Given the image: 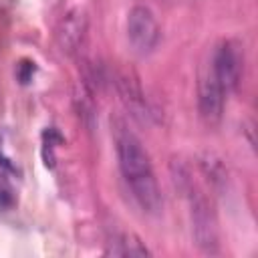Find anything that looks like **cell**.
Listing matches in <instances>:
<instances>
[{"mask_svg": "<svg viewBox=\"0 0 258 258\" xmlns=\"http://www.w3.org/2000/svg\"><path fill=\"white\" fill-rule=\"evenodd\" d=\"M113 137H115V151H117L121 175L127 187L131 189L135 202L143 212L157 214L161 210V191L147 151L143 149L135 133L125 127L123 121L113 123Z\"/></svg>", "mask_w": 258, "mask_h": 258, "instance_id": "obj_1", "label": "cell"}, {"mask_svg": "<svg viewBox=\"0 0 258 258\" xmlns=\"http://www.w3.org/2000/svg\"><path fill=\"white\" fill-rule=\"evenodd\" d=\"M242 64H244V56H242L240 46L234 40H222L212 56L210 67L226 93L238 87L240 77H242Z\"/></svg>", "mask_w": 258, "mask_h": 258, "instance_id": "obj_4", "label": "cell"}, {"mask_svg": "<svg viewBox=\"0 0 258 258\" xmlns=\"http://www.w3.org/2000/svg\"><path fill=\"white\" fill-rule=\"evenodd\" d=\"M14 204H16L14 187L8 181L6 173L0 171V210H10V208H14Z\"/></svg>", "mask_w": 258, "mask_h": 258, "instance_id": "obj_8", "label": "cell"}, {"mask_svg": "<svg viewBox=\"0 0 258 258\" xmlns=\"http://www.w3.org/2000/svg\"><path fill=\"white\" fill-rule=\"evenodd\" d=\"M189 214H191V230L194 238L200 248L206 252H216L218 248V226H216V216L210 206V202L204 198V194L189 185Z\"/></svg>", "mask_w": 258, "mask_h": 258, "instance_id": "obj_2", "label": "cell"}, {"mask_svg": "<svg viewBox=\"0 0 258 258\" xmlns=\"http://www.w3.org/2000/svg\"><path fill=\"white\" fill-rule=\"evenodd\" d=\"M83 30H85V26H83V18L79 20V12L69 14V16L64 18V22H62L60 32H58L62 46H67V50H73V48L81 42Z\"/></svg>", "mask_w": 258, "mask_h": 258, "instance_id": "obj_7", "label": "cell"}, {"mask_svg": "<svg viewBox=\"0 0 258 258\" xmlns=\"http://www.w3.org/2000/svg\"><path fill=\"white\" fill-rule=\"evenodd\" d=\"M161 30L147 6H133L127 16V40L135 52L147 54L159 42Z\"/></svg>", "mask_w": 258, "mask_h": 258, "instance_id": "obj_3", "label": "cell"}, {"mask_svg": "<svg viewBox=\"0 0 258 258\" xmlns=\"http://www.w3.org/2000/svg\"><path fill=\"white\" fill-rule=\"evenodd\" d=\"M107 252L115 254V256H145V254H149V250L133 234H119Z\"/></svg>", "mask_w": 258, "mask_h": 258, "instance_id": "obj_6", "label": "cell"}, {"mask_svg": "<svg viewBox=\"0 0 258 258\" xmlns=\"http://www.w3.org/2000/svg\"><path fill=\"white\" fill-rule=\"evenodd\" d=\"M224 97H226V91L216 79L212 67H208L202 73L200 85H198V107H200V115L204 117V121L208 123L220 121L222 111H224Z\"/></svg>", "mask_w": 258, "mask_h": 258, "instance_id": "obj_5", "label": "cell"}]
</instances>
